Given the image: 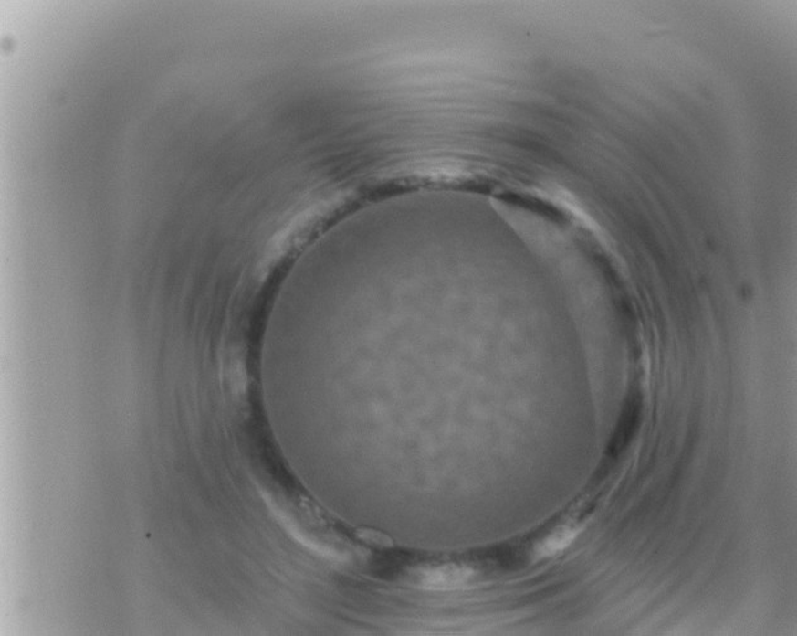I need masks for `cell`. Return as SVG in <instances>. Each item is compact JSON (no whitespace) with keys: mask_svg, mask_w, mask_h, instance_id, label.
Listing matches in <instances>:
<instances>
[{"mask_svg":"<svg viewBox=\"0 0 797 636\" xmlns=\"http://www.w3.org/2000/svg\"><path fill=\"white\" fill-rule=\"evenodd\" d=\"M578 529L573 525H561L553 530L551 535L545 536L544 539L537 546V555L545 558V556H553L558 553L567 549L569 545L574 541L577 536Z\"/></svg>","mask_w":797,"mask_h":636,"instance_id":"cell-2","label":"cell"},{"mask_svg":"<svg viewBox=\"0 0 797 636\" xmlns=\"http://www.w3.org/2000/svg\"><path fill=\"white\" fill-rule=\"evenodd\" d=\"M472 578L473 569L446 563L420 568L415 572L414 582L418 588L428 591H452L467 585Z\"/></svg>","mask_w":797,"mask_h":636,"instance_id":"cell-1","label":"cell"}]
</instances>
